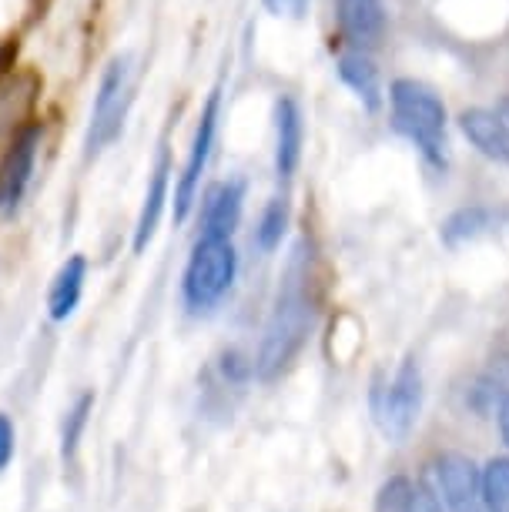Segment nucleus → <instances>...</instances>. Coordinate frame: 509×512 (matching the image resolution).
Returning a JSON list of instances; mask_svg holds the SVG:
<instances>
[{
    "mask_svg": "<svg viewBox=\"0 0 509 512\" xmlns=\"http://www.w3.org/2000/svg\"><path fill=\"white\" fill-rule=\"evenodd\" d=\"M312 332V298H309V275L302 272V251H295L292 265L285 272V282L278 288L275 308L265 322L262 345L255 355V375L262 382L278 379Z\"/></svg>",
    "mask_w": 509,
    "mask_h": 512,
    "instance_id": "obj_1",
    "label": "nucleus"
},
{
    "mask_svg": "<svg viewBox=\"0 0 509 512\" xmlns=\"http://www.w3.org/2000/svg\"><path fill=\"white\" fill-rule=\"evenodd\" d=\"M389 104L396 128L426 154L432 164H446V104L426 84L399 77L389 88Z\"/></svg>",
    "mask_w": 509,
    "mask_h": 512,
    "instance_id": "obj_2",
    "label": "nucleus"
},
{
    "mask_svg": "<svg viewBox=\"0 0 509 512\" xmlns=\"http://www.w3.org/2000/svg\"><path fill=\"white\" fill-rule=\"evenodd\" d=\"M238 272V255L232 238H201L191 248V258L185 265V278H181V292H185L188 308L205 312V308L218 305L228 295Z\"/></svg>",
    "mask_w": 509,
    "mask_h": 512,
    "instance_id": "obj_3",
    "label": "nucleus"
},
{
    "mask_svg": "<svg viewBox=\"0 0 509 512\" xmlns=\"http://www.w3.org/2000/svg\"><path fill=\"white\" fill-rule=\"evenodd\" d=\"M376 399V422L379 429L386 432L392 442L406 439L412 432V425L419 419V409H422V372L416 359H406L399 365V372L392 375V382L382 389L376 385L372 392Z\"/></svg>",
    "mask_w": 509,
    "mask_h": 512,
    "instance_id": "obj_4",
    "label": "nucleus"
},
{
    "mask_svg": "<svg viewBox=\"0 0 509 512\" xmlns=\"http://www.w3.org/2000/svg\"><path fill=\"white\" fill-rule=\"evenodd\" d=\"M128 57H114V61L104 67L98 94H94V108H91V128H88V158L101 154L108 144L121 134L124 124V111H128Z\"/></svg>",
    "mask_w": 509,
    "mask_h": 512,
    "instance_id": "obj_5",
    "label": "nucleus"
},
{
    "mask_svg": "<svg viewBox=\"0 0 509 512\" xmlns=\"http://www.w3.org/2000/svg\"><path fill=\"white\" fill-rule=\"evenodd\" d=\"M218 111H222V94L211 91L208 101H205V111H201V118H198L195 141H191V154H188V161H185V171H181V178H178V185H175V221H185L191 205H195V198H198L201 175H205L211 148H215Z\"/></svg>",
    "mask_w": 509,
    "mask_h": 512,
    "instance_id": "obj_6",
    "label": "nucleus"
},
{
    "mask_svg": "<svg viewBox=\"0 0 509 512\" xmlns=\"http://www.w3.org/2000/svg\"><path fill=\"white\" fill-rule=\"evenodd\" d=\"M432 472H436V492L449 512L473 506V502L483 499V469H476V462L463 456V452H443V456H436Z\"/></svg>",
    "mask_w": 509,
    "mask_h": 512,
    "instance_id": "obj_7",
    "label": "nucleus"
},
{
    "mask_svg": "<svg viewBox=\"0 0 509 512\" xmlns=\"http://www.w3.org/2000/svg\"><path fill=\"white\" fill-rule=\"evenodd\" d=\"M37 144H41V128H27L21 138H14L4 161H0V211L4 215L17 208V201L24 198L27 185H31Z\"/></svg>",
    "mask_w": 509,
    "mask_h": 512,
    "instance_id": "obj_8",
    "label": "nucleus"
},
{
    "mask_svg": "<svg viewBox=\"0 0 509 512\" xmlns=\"http://www.w3.org/2000/svg\"><path fill=\"white\" fill-rule=\"evenodd\" d=\"M245 185L242 181H218L201 201V238H232L242 221Z\"/></svg>",
    "mask_w": 509,
    "mask_h": 512,
    "instance_id": "obj_9",
    "label": "nucleus"
},
{
    "mask_svg": "<svg viewBox=\"0 0 509 512\" xmlns=\"http://www.w3.org/2000/svg\"><path fill=\"white\" fill-rule=\"evenodd\" d=\"M302 148H305V121H302L299 101L278 98L275 101V171L282 181H288L299 171Z\"/></svg>",
    "mask_w": 509,
    "mask_h": 512,
    "instance_id": "obj_10",
    "label": "nucleus"
},
{
    "mask_svg": "<svg viewBox=\"0 0 509 512\" xmlns=\"http://www.w3.org/2000/svg\"><path fill=\"white\" fill-rule=\"evenodd\" d=\"M459 131L473 144L479 154H486L489 161L509 164V124L499 118L496 111L486 108H469L459 114Z\"/></svg>",
    "mask_w": 509,
    "mask_h": 512,
    "instance_id": "obj_11",
    "label": "nucleus"
},
{
    "mask_svg": "<svg viewBox=\"0 0 509 512\" xmlns=\"http://www.w3.org/2000/svg\"><path fill=\"white\" fill-rule=\"evenodd\" d=\"M335 17L345 41L355 47H372L386 34V4L382 0H335Z\"/></svg>",
    "mask_w": 509,
    "mask_h": 512,
    "instance_id": "obj_12",
    "label": "nucleus"
},
{
    "mask_svg": "<svg viewBox=\"0 0 509 512\" xmlns=\"http://www.w3.org/2000/svg\"><path fill=\"white\" fill-rule=\"evenodd\" d=\"M168 178H171V161H168V151H161L155 171H151L148 191H144V205H141V215H138V228H134V251H138V255H141L144 248H148V241L155 238L158 221H161V215H165Z\"/></svg>",
    "mask_w": 509,
    "mask_h": 512,
    "instance_id": "obj_13",
    "label": "nucleus"
},
{
    "mask_svg": "<svg viewBox=\"0 0 509 512\" xmlns=\"http://www.w3.org/2000/svg\"><path fill=\"white\" fill-rule=\"evenodd\" d=\"M84 278H88V262L81 255L67 258L61 265V272L54 275V285H51V295H47V315L54 322H64V318L74 315V308L81 302V292H84Z\"/></svg>",
    "mask_w": 509,
    "mask_h": 512,
    "instance_id": "obj_14",
    "label": "nucleus"
},
{
    "mask_svg": "<svg viewBox=\"0 0 509 512\" xmlns=\"http://www.w3.org/2000/svg\"><path fill=\"white\" fill-rule=\"evenodd\" d=\"M339 77L345 88H352V94L366 104L369 111H376L382 104V88H379V71L362 51L342 54L339 57Z\"/></svg>",
    "mask_w": 509,
    "mask_h": 512,
    "instance_id": "obj_15",
    "label": "nucleus"
},
{
    "mask_svg": "<svg viewBox=\"0 0 509 512\" xmlns=\"http://www.w3.org/2000/svg\"><path fill=\"white\" fill-rule=\"evenodd\" d=\"M483 502L489 512H509V456H496L483 466Z\"/></svg>",
    "mask_w": 509,
    "mask_h": 512,
    "instance_id": "obj_16",
    "label": "nucleus"
},
{
    "mask_svg": "<svg viewBox=\"0 0 509 512\" xmlns=\"http://www.w3.org/2000/svg\"><path fill=\"white\" fill-rule=\"evenodd\" d=\"M91 412H94V392H84L81 399L74 402L71 409H67V415H64V429H61V456H64V462H67V459H74V452H78L84 429H88Z\"/></svg>",
    "mask_w": 509,
    "mask_h": 512,
    "instance_id": "obj_17",
    "label": "nucleus"
},
{
    "mask_svg": "<svg viewBox=\"0 0 509 512\" xmlns=\"http://www.w3.org/2000/svg\"><path fill=\"white\" fill-rule=\"evenodd\" d=\"M489 228V211L486 208H459L443 221V241L446 245H459L476 235H483Z\"/></svg>",
    "mask_w": 509,
    "mask_h": 512,
    "instance_id": "obj_18",
    "label": "nucleus"
},
{
    "mask_svg": "<svg viewBox=\"0 0 509 512\" xmlns=\"http://www.w3.org/2000/svg\"><path fill=\"white\" fill-rule=\"evenodd\" d=\"M288 228V205L282 198H272L262 211V218H258V228H255V245L262 251H275L282 245V235Z\"/></svg>",
    "mask_w": 509,
    "mask_h": 512,
    "instance_id": "obj_19",
    "label": "nucleus"
},
{
    "mask_svg": "<svg viewBox=\"0 0 509 512\" xmlns=\"http://www.w3.org/2000/svg\"><path fill=\"white\" fill-rule=\"evenodd\" d=\"M409 492H412V482H409V479H402V476L389 479L386 486L379 489L376 512H406Z\"/></svg>",
    "mask_w": 509,
    "mask_h": 512,
    "instance_id": "obj_20",
    "label": "nucleus"
},
{
    "mask_svg": "<svg viewBox=\"0 0 509 512\" xmlns=\"http://www.w3.org/2000/svg\"><path fill=\"white\" fill-rule=\"evenodd\" d=\"M406 512H443V499H439V492H432L429 486H412Z\"/></svg>",
    "mask_w": 509,
    "mask_h": 512,
    "instance_id": "obj_21",
    "label": "nucleus"
},
{
    "mask_svg": "<svg viewBox=\"0 0 509 512\" xmlns=\"http://www.w3.org/2000/svg\"><path fill=\"white\" fill-rule=\"evenodd\" d=\"M14 449H17V436H14V422L0 412V472L14 462Z\"/></svg>",
    "mask_w": 509,
    "mask_h": 512,
    "instance_id": "obj_22",
    "label": "nucleus"
},
{
    "mask_svg": "<svg viewBox=\"0 0 509 512\" xmlns=\"http://www.w3.org/2000/svg\"><path fill=\"white\" fill-rule=\"evenodd\" d=\"M265 11L275 14V17H292V21H299L309 11V0H262Z\"/></svg>",
    "mask_w": 509,
    "mask_h": 512,
    "instance_id": "obj_23",
    "label": "nucleus"
},
{
    "mask_svg": "<svg viewBox=\"0 0 509 512\" xmlns=\"http://www.w3.org/2000/svg\"><path fill=\"white\" fill-rule=\"evenodd\" d=\"M496 422H499V432H503V442L509 446V392H506L503 405L496 409Z\"/></svg>",
    "mask_w": 509,
    "mask_h": 512,
    "instance_id": "obj_24",
    "label": "nucleus"
},
{
    "mask_svg": "<svg viewBox=\"0 0 509 512\" xmlns=\"http://www.w3.org/2000/svg\"><path fill=\"white\" fill-rule=\"evenodd\" d=\"M496 114H499V118H503V121L509 124V98H503V101H499V108H496Z\"/></svg>",
    "mask_w": 509,
    "mask_h": 512,
    "instance_id": "obj_25",
    "label": "nucleus"
},
{
    "mask_svg": "<svg viewBox=\"0 0 509 512\" xmlns=\"http://www.w3.org/2000/svg\"><path fill=\"white\" fill-rule=\"evenodd\" d=\"M456 512H489V509H486V502L479 499V502H473V506H463V509H456Z\"/></svg>",
    "mask_w": 509,
    "mask_h": 512,
    "instance_id": "obj_26",
    "label": "nucleus"
}]
</instances>
